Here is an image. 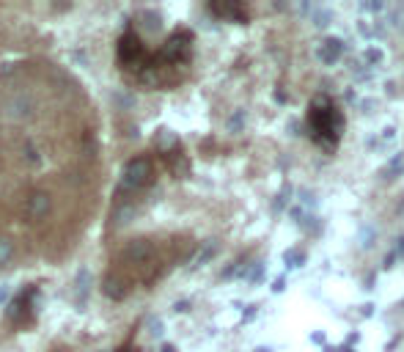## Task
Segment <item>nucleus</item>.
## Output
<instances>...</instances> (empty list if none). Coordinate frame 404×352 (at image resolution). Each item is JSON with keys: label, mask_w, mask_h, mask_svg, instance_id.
Wrapping results in <instances>:
<instances>
[{"label": "nucleus", "mask_w": 404, "mask_h": 352, "mask_svg": "<svg viewBox=\"0 0 404 352\" xmlns=\"http://www.w3.org/2000/svg\"><path fill=\"white\" fill-rule=\"evenodd\" d=\"M6 256H8V248H3V245H0V262H3Z\"/></svg>", "instance_id": "f257e3e1"}]
</instances>
